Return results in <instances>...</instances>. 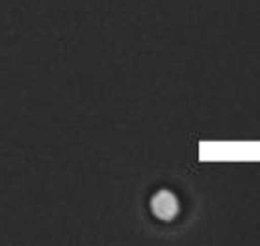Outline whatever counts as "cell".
<instances>
[{
	"label": "cell",
	"instance_id": "cell-1",
	"mask_svg": "<svg viewBox=\"0 0 260 246\" xmlns=\"http://www.w3.org/2000/svg\"><path fill=\"white\" fill-rule=\"evenodd\" d=\"M151 209L152 213L156 214L158 218L162 220H171L175 214L179 213V200L173 192L169 190H160L156 192L151 200Z\"/></svg>",
	"mask_w": 260,
	"mask_h": 246
}]
</instances>
